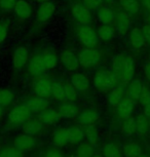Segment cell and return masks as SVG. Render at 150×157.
I'll use <instances>...</instances> for the list:
<instances>
[{
    "label": "cell",
    "instance_id": "cell-46",
    "mask_svg": "<svg viewBox=\"0 0 150 157\" xmlns=\"http://www.w3.org/2000/svg\"><path fill=\"white\" fill-rule=\"evenodd\" d=\"M142 32H143L144 37H145V40L148 43H150V25L149 24H147V25H145L142 28Z\"/></svg>",
    "mask_w": 150,
    "mask_h": 157
},
{
    "label": "cell",
    "instance_id": "cell-48",
    "mask_svg": "<svg viewBox=\"0 0 150 157\" xmlns=\"http://www.w3.org/2000/svg\"><path fill=\"white\" fill-rule=\"evenodd\" d=\"M143 108H144V114H145L147 117H149L150 116V103L145 105Z\"/></svg>",
    "mask_w": 150,
    "mask_h": 157
},
{
    "label": "cell",
    "instance_id": "cell-45",
    "mask_svg": "<svg viewBox=\"0 0 150 157\" xmlns=\"http://www.w3.org/2000/svg\"><path fill=\"white\" fill-rule=\"evenodd\" d=\"M8 35V26L3 22H0V43L4 42Z\"/></svg>",
    "mask_w": 150,
    "mask_h": 157
},
{
    "label": "cell",
    "instance_id": "cell-17",
    "mask_svg": "<svg viewBox=\"0 0 150 157\" xmlns=\"http://www.w3.org/2000/svg\"><path fill=\"white\" fill-rule=\"evenodd\" d=\"M25 104L31 110L32 113H36V114H39L40 112L48 109L49 106L48 100L45 99V98L39 97V96H33V97L28 98V99L26 100Z\"/></svg>",
    "mask_w": 150,
    "mask_h": 157
},
{
    "label": "cell",
    "instance_id": "cell-32",
    "mask_svg": "<svg viewBox=\"0 0 150 157\" xmlns=\"http://www.w3.org/2000/svg\"><path fill=\"white\" fill-rule=\"evenodd\" d=\"M74 154L77 157H93L95 154V146H93L89 142L87 143L82 142V143L76 145Z\"/></svg>",
    "mask_w": 150,
    "mask_h": 157
},
{
    "label": "cell",
    "instance_id": "cell-37",
    "mask_svg": "<svg viewBox=\"0 0 150 157\" xmlns=\"http://www.w3.org/2000/svg\"><path fill=\"white\" fill-rule=\"evenodd\" d=\"M14 100V94L10 88H0V106L8 107L13 104Z\"/></svg>",
    "mask_w": 150,
    "mask_h": 157
},
{
    "label": "cell",
    "instance_id": "cell-15",
    "mask_svg": "<svg viewBox=\"0 0 150 157\" xmlns=\"http://www.w3.org/2000/svg\"><path fill=\"white\" fill-rule=\"evenodd\" d=\"M56 6L52 1H45L38 5L36 10L37 20L41 23H45L49 21L55 14Z\"/></svg>",
    "mask_w": 150,
    "mask_h": 157
},
{
    "label": "cell",
    "instance_id": "cell-25",
    "mask_svg": "<svg viewBox=\"0 0 150 157\" xmlns=\"http://www.w3.org/2000/svg\"><path fill=\"white\" fill-rule=\"evenodd\" d=\"M44 129V124L39 119H30L23 125V132L36 137Z\"/></svg>",
    "mask_w": 150,
    "mask_h": 157
},
{
    "label": "cell",
    "instance_id": "cell-12",
    "mask_svg": "<svg viewBox=\"0 0 150 157\" xmlns=\"http://www.w3.org/2000/svg\"><path fill=\"white\" fill-rule=\"evenodd\" d=\"M135 108H136L135 101L129 97H125L121 102L116 106V115L122 120L126 119L133 115Z\"/></svg>",
    "mask_w": 150,
    "mask_h": 157
},
{
    "label": "cell",
    "instance_id": "cell-35",
    "mask_svg": "<svg viewBox=\"0 0 150 157\" xmlns=\"http://www.w3.org/2000/svg\"><path fill=\"white\" fill-rule=\"evenodd\" d=\"M52 97L55 100L64 102L65 101V83L61 81L52 82Z\"/></svg>",
    "mask_w": 150,
    "mask_h": 157
},
{
    "label": "cell",
    "instance_id": "cell-40",
    "mask_svg": "<svg viewBox=\"0 0 150 157\" xmlns=\"http://www.w3.org/2000/svg\"><path fill=\"white\" fill-rule=\"evenodd\" d=\"M78 98V90L71 84V82L65 83V101L75 102Z\"/></svg>",
    "mask_w": 150,
    "mask_h": 157
},
{
    "label": "cell",
    "instance_id": "cell-1",
    "mask_svg": "<svg viewBox=\"0 0 150 157\" xmlns=\"http://www.w3.org/2000/svg\"><path fill=\"white\" fill-rule=\"evenodd\" d=\"M111 67L112 71L118 77L119 82L122 84L130 83L136 74L135 61L129 55L118 54L114 56L111 61Z\"/></svg>",
    "mask_w": 150,
    "mask_h": 157
},
{
    "label": "cell",
    "instance_id": "cell-31",
    "mask_svg": "<svg viewBox=\"0 0 150 157\" xmlns=\"http://www.w3.org/2000/svg\"><path fill=\"white\" fill-rule=\"evenodd\" d=\"M84 135H85V139H87V142H89L93 146H98L100 144L101 137H100V132L98 128L95 125L85 126Z\"/></svg>",
    "mask_w": 150,
    "mask_h": 157
},
{
    "label": "cell",
    "instance_id": "cell-53",
    "mask_svg": "<svg viewBox=\"0 0 150 157\" xmlns=\"http://www.w3.org/2000/svg\"><path fill=\"white\" fill-rule=\"evenodd\" d=\"M103 1H105V2H108V3H111V2H113L114 0H103Z\"/></svg>",
    "mask_w": 150,
    "mask_h": 157
},
{
    "label": "cell",
    "instance_id": "cell-55",
    "mask_svg": "<svg viewBox=\"0 0 150 157\" xmlns=\"http://www.w3.org/2000/svg\"><path fill=\"white\" fill-rule=\"evenodd\" d=\"M147 22H148V24H149V25H150V13H149L148 17H147Z\"/></svg>",
    "mask_w": 150,
    "mask_h": 157
},
{
    "label": "cell",
    "instance_id": "cell-57",
    "mask_svg": "<svg viewBox=\"0 0 150 157\" xmlns=\"http://www.w3.org/2000/svg\"><path fill=\"white\" fill-rule=\"evenodd\" d=\"M148 62L150 63V54H149V56H148Z\"/></svg>",
    "mask_w": 150,
    "mask_h": 157
},
{
    "label": "cell",
    "instance_id": "cell-36",
    "mask_svg": "<svg viewBox=\"0 0 150 157\" xmlns=\"http://www.w3.org/2000/svg\"><path fill=\"white\" fill-rule=\"evenodd\" d=\"M98 36L100 40L104 41V42H108V41H111L114 38L115 32L110 25H102L98 29Z\"/></svg>",
    "mask_w": 150,
    "mask_h": 157
},
{
    "label": "cell",
    "instance_id": "cell-11",
    "mask_svg": "<svg viewBox=\"0 0 150 157\" xmlns=\"http://www.w3.org/2000/svg\"><path fill=\"white\" fill-rule=\"evenodd\" d=\"M71 13L74 20L80 25H89L92 21L90 8H87L84 4H74L71 7Z\"/></svg>",
    "mask_w": 150,
    "mask_h": 157
},
{
    "label": "cell",
    "instance_id": "cell-33",
    "mask_svg": "<svg viewBox=\"0 0 150 157\" xmlns=\"http://www.w3.org/2000/svg\"><path fill=\"white\" fill-rule=\"evenodd\" d=\"M120 129H121V132L125 137H132V136H134L137 132L136 119L132 116L126 118V119H123Z\"/></svg>",
    "mask_w": 150,
    "mask_h": 157
},
{
    "label": "cell",
    "instance_id": "cell-59",
    "mask_svg": "<svg viewBox=\"0 0 150 157\" xmlns=\"http://www.w3.org/2000/svg\"><path fill=\"white\" fill-rule=\"evenodd\" d=\"M149 157H150V156H149Z\"/></svg>",
    "mask_w": 150,
    "mask_h": 157
},
{
    "label": "cell",
    "instance_id": "cell-19",
    "mask_svg": "<svg viewBox=\"0 0 150 157\" xmlns=\"http://www.w3.org/2000/svg\"><path fill=\"white\" fill-rule=\"evenodd\" d=\"M38 119L44 125H55L62 119L58 109L48 108L38 114Z\"/></svg>",
    "mask_w": 150,
    "mask_h": 157
},
{
    "label": "cell",
    "instance_id": "cell-47",
    "mask_svg": "<svg viewBox=\"0 0 150 157\" xmlns=\"http://www.w3.org/2000/svg\"><path fill=\"white\" fill-rule=\"evenodd\" d=\"M144 74H145V77L150 82V63L148 61H147L145 65H144Z\"/></svg>",
    "mask_w": 150,
    "mask_h": 157
},
{
    "label": "cell",
    "instance_id": "cell-49",
    "mask_svg": "<svg viewBox=\"0 0 150 157\" xmlns=\"http://www.w3.org/2000/svg\"><path fill=\"white\" fill-rule=\"evenodd\" d=\"M142 3L144 5V7L150 13V0H142Z\"/></svg>",
    "mask_w": 150,
    "mask_h": 157
},
{
    "label": "cell",
    "instance_id": "cell-20",
    "mask_svg": "<svg viewBox=\"0 0 150 157\" xmlns=\"http://www.w3.org/2000/svg\"><path fill=\"white\" fill-rule=\"evenodd\" d=\"M71 84L77 90L79 93H85L90 88V79L85 74L80 72H73L70 77Z\"/></svg>",
    "mask_w": 150,
    "mask_h": 157
},
{
    "label": "cell",
    "instance_id": "cell-10",
    "mask_svg": "<svg viewBox=\"0 0 150 157\" xmlns=\"http://www.w3.org/2000/svg\"><path fill=\"white\" fill-rule=\"evenodd\" d=\"M48 69H46L44 62H43L42 55H35L28 62V73L33 77L42 76Z\"/></svg>",
    "mask_w": 150,
    "mask_h": 157
},
{
    "label": "cell",
    "instance_id": "cell-9",
    "mask_svg": "<svg viewBox=\"0 0 150 157\" xmlns=\"http://www.w3.org/2000/svg\"><path fill=\"white\" fill-rule=\"evenodd\" d=\"M132 28V16L126 11L121 10L117 13L115 17V29L119 36H123L131 31Z\"/></svg>",
    "mask_w": 150,
    "mask_h": 157
},
{
    "label": "cell",
    "instance_id": "cell-5",
    "mask_svg": "<svg viewBox=\"0 0 150 157\" xmlns=\"http://www.w3.org/2000/svg\"><path fill=\"white\" fill-rule=\"evenodd\" d=\"M77 38L84 47H96L99 42L98 32L89 25H81L77 30Z\"/></svg>",
    "mask_w": 150,
    "mask_h": 157
},
{
    "label": "cell",
    "instance_id": "cell-43",
    "mask_svg": "<svg viewBox=\"0 0 150 157\" xmlns=\"http://www.w3.org/2000/svg\"><path fill=\"white\" fill-rule=\"evenodd\" d=\"M139 101H140L141 105H142V107H144L145 105L150 103V90L146 85H144L143 91H142V94H141Z\"/></svg>",
    "mask_w": 150,
    "mask_h": 157
},
{
    "label": "cell",
    "instance_id": "cell-6",
    "mask_svg": "<svg viewBox=\"0 0 150 157\" xmlns=\"http://www.w3.org/2000/svg\"><path fill=\"white\" fill-rule=\"evenodd\" d=\"M13 145L17 147L21 152L28 153L33 151L37 146V139L34 136L27 135L25 132L17 135V137L13 138Z\"/></svg>",
    "mask_w": 150,
    "mask_h": 157
},
{
    "label": "cell",
    "instance_id": "cell-2",
    "mask_svg": "<svg viewBox=\"0 0 150 157\" xmlns=\"http://www.w3.org/2000/svg\"><path fill=\"white\" fill-rule=\"evenodd\" d=\"M93 83L98 90L107 93L119 83V79L112 70L101 69L95 73Z\"/></svg>",
    "mask_w": 150,
    "mask_h": 157
},
{
    "label": "cell",
    "instance_id": "cell-8",
    "mask_svg": "<svg viewBox=\"0 0 150 157\" xmlns=\"http://www.w3.org/2000/svg\"><path fill=\"white\" fill-rule=\"evenodd\" d=\"M60 61L63 67L70 72H75L80 66L78 55H76L71 49L63 50L60 55Z\"/></svg>",
    "mask_w": 150,
    "mask_h": 157
},
{
    "label": "cell",
    "instance_id": "cell-24",
    "mask_svg": "<svg viewBox=\"0 0 150 157\" xmlns=\"http://www.w3.org/2000/svg\"><path fill=\"white\" fill-rule=\"evenodd\" d=\"M13 13L21 20H28L32 14V7L26 0H17Z\"/></svg>",
    "mask_w": 150,
    "mask_h": 157
},
{
    "label": "cell",
    "instance_id": "cell-26",
    "mask_svg": "<svg viewBox=\"0 0 150 157\" xmlns=\"http://www.w3.org/2000/svg\"><path fill=\"white\" fill-rule=\"evenodd\" d=\"M143 88L144 83L142 81L139 80V79H133L128 85V90H126L128 97L133 99L134 101H139Z\"/></svg>",
    "mask_w": 150,
    "mask_h": 157
},
{
    "label": "cell",
    "instance_id": "cell-16",
    "mask_svg": "<svg viewBox=\"0 0 150 157\" xmlns=\"http://www.w3.org/2000/svg\"><path fill=\"white\" fill-rule=\"evenodd\" d=\"M76 118H77V122L80 125H96V123L100 120V114L98 111L94 110V109H87V110L79 112Z\"/></svg>",
    "mask_w": 150,
    "mask_h": 157
},
{
    "label": "cell",
    "instance_id": "cell-4",
    "mask_svg": "<svg viewBox=\"0 0 150 157\" xmlns=\"http://www.w3.org/2000/svg\"><path fill=\"white\" fill-rule=\"evenodd\" d=\"M79 64L83 68H92L97 66L102 60V54L95 47H84L78 54Z\"/></svg>",
    "mask_w": 150,
    "mask_h": 157
},
{
    "label": "cell",
    "instance_id": "cell-21",
    "mask_svg": "<svg viewBox=\"0 0 150 157\" xmlns=\"http://www.w3.org/2000/svg\"><path fill=\"white\" fill-rule=\"evenodd\" d=\"M126 93L125 84H117L116 86H114L112 90H109V93L107 94V103L108 105L111 106L113 108H116V106L121 102L125 98V94Z\"/></svg>",
    "mask_w": 150,
    "mask_h": 157
},
{
    "label": "cell",
    "instance_id": "cell-52",
    "mask_svg": "<svg viewBox=\"0 0 150 157\" xmlns=\"http://www.w3.org/2000/svg\"><path fill=\"white\" fill-rule=\"evenodd\" d=\"M34 1L38 2V3H42V2H45V1H49V0H34Z\"/></svg>",
    "mask_w": 150,
    "mask_h": 157
},
{
    "label": "cell",
    "instance_id": "cell-29",
    "mask_svg": "<svg viewBox=\"0 0 150 157\" xmlns=\"http://www.w3.org/2000/svg\"><path fill=\"white\" fill-rule=\"evenodd\" d=\"M135 119H136V134L139 136H146L150 130L149 118L145 114H139Z\"/></svg>",
    "mask_w": 150,
    "mask_h": 157
},
{
    "label": "cell",
    "instance_id": "cell-3",
    "mask_svg": "<svg viewBox=\"0 0 150 157\" xmlns=\"http://www.w3.org/2000/svg\"><path fill=\"white\" fill-rule=\"evenodd\" d=\"M32 112L26 104L17 105L10 111L7 115V123L11 127H16L24 124L31 119Z\"/></svg>",
    "mask_w": 150,
    "mask_h": 157
},
{
    "label": "cell",
    "instance_id": "cell-44",
    "mask_svg": "<svg viewBox=\"0 0 150 157\" xmlns=\"http://www.w3.org/2000/svg\"><path fill=\"white\" fill-rule=\"evenodd\" d=\"M103 0H83V3L90 10H98L101 7Z\"/></svg>",
    "mask_w": 150,
    "mask_h": 157
},
{
    "label": "cell",
    "instance_id": "cell-23",
    "mask_svg": "<svg viewBox=\"0 0 150 157\" xmlns=\"http://www.w3.org/2000/svg\"><path fill=\"white\" fill-rule=\"evenodd\" d=\"M129 43L133 47L134 49H140L142 48L145 44L146 40L143 35L142 29L140 28H133L129 32Z\"/></svg>",
    "mask_w": 150,
    "mask_h": 157
},
{
    "label": "cell",
    "instance_id": "cell-28",
    "mask_svg": "<svg viewBox=\"0 0 150 157\" xmlns=\"http://www.w3.org/2000/svg\"><path fill=\"white\" fill-rule=\"evenodd\" d=\"M122 152L125 157H140L143 154V149L137 142H129L122 146Z\"/></svg>",
    "mask_w": 150,
    "mask_h": 157
},
{
    "label": "cell",
    "instance_id": "cell-51",
    "mask_svg": "<svg viewBox=\"0 0 150 157\" xmlns=\"http://www.w3.org/2000/svg\"><path fill=\"white\" fill-rule=\"evenodd\" d=\"M93 157H104V156H103L102 153H95L93 155Z\"/></svg>",
    "mask_w": 150,
    "mask_h": 157
},
{
    "label": "cell",
    "instance_id": "cell-18",
    "mask_svg": "<svg viewBox=\"0 0 150 157\" xmlns=\"http://www.w3.org/2000/svg\"><path fill=\"white\" fill-rule=\"evenodd\" d=\"M58 111L60 113L62 118L65 119H72V118L77 117L79 114V108L76 105L75 102H69V101H64L62 102L58 107Z\"/></svg>",
    "mask_w": 150,
    "mask_h": 157
},
{
    "label": "cell",
    "instance_id": "cell-58",
    "mask_svg": "<svg viewBox=\"0 0 150 157\" xmlns=\"http://www.w3.org/2000/svg\"><path fill=\"white\" fill-rule=\"evenodd\" d=\"M148 118H149V121H150V116H149V117H148Z\"/></svg>",
    "mask_w": 150,
    "mask_h": 157
},
{
    "label": "cell",
    "instance_id": "cell-30",
    "mask_svg": "<svg viewBox=\"0 0 150 157\" xmlns=\"http://www.w3.org/2000/svg\"><path fill=\"white\" fill-rule=\"evenodd\" d=\"M69 136H70V144L71 145H78L83 142L85 139L84 129H82L80 126L77 125H71L68 127Z\"/></svg>",
    "mask_w": 150,
    "mask_h": 157
},
{
    "label": "cell",
    "instance_id": "cell-56",
    "mask_svg": "<svg viewBox=\"0 0 150 157\" xmlns=\"http://www.w3.org/2000/svg\"><path fill=\"white\" fill-rule=\"evenodd\" d=\"M140 157H149V156H147V155H145V154H142V155H141Z\"/></svg>",
    "mask_w": 150,
    "mask_h": 157
},
{
    "label": "cell",
    "instance_id": "cell-42",
    "mask_svg": "<svg viewBox=\"0 0 150 157\" xmlns=\"http://www.w3.org/2000/svg\"><path fill=\"white\" fill-rule=\"evenodd\" d=\"M17 0H0V10L4 11L13 10Z\"/></svg>",
    "mask_w": 150,
    "mask_h": 157
},
{
    "label": "cell",
    "instance_id": "cell-14",
    "mask_svg": "<svg viewBox=\"0 0 150 157\" xmlns=\"http://www.w3.org/2000/svg\"><path fill=\"white\" fill-rule=\"evenodd\" d=\"M29 62V49L26 46H19L13 54V66L14 69H23Z\"/></svg>",
    "mask_w": 150,
    "mask_h": 157
},
{
    "label": "cell",
    "instance_id": "cell-27",
    "mask_svg": "<svg viewBox=\"0 0 150 157\" xmlns=\"http://www.w3.org/2000/svg\"><path fill=\"white\" fill-rule=\"evenodd\" d=\"M116 14L108 6H101L98 10V20L102 25H111L115 22Z\"/></svg>",
    "mask_w": 150,
    "mask_h": 157
},
{
    "label": "cell",
    "instance_id": "cell-7",
    "mask_svg": "<svg viewBox=\"0 0 150 157\" xmlns=\"http://www.w3.org/2000/svg\"><path fill=\"white\" fill-rule=\"evenodd\" d=\"M52 82L48 77L45 76H39L36 77L35 80L32 84V88L36 96L45 98L48 99L49 97H52Z\"/></svg>",
    "mask_w": 150,
    "mask_h": 157
},
{
    "label": "cell",
    "instance_id": "cell-41",
    "mask_svg": "<svg viewBox=\"0 0 150 157\" xmlns=\"http://www.w3.org/2000/svg\"><path fill=\"white\" fill-rule=\"evenodd\" d=\"M42 157H65L64 153L59 149L58 147H51V148H48L44 153H43Z\"/></svg>",
    "mask_w": 150,
    "mask_h": 157
},
{
    "label": "cell",
    "instance_id": "cell-34",
    "mask_svg": "<svg viewBox=\"0 0 150 157\" xmlns=\"http://www.w3.org/2000/svg\"><path fill=\"white\" fill-rule=\"evenodd\" d=\"M119 4L122 10L131 16H136L140 11V3L138 0H119Z\"/></svg>",
    "mask_w": 150,
    "mask_h": 157
},
{
    "label": "cell",
    "instance_id": "cell-13",
    "mask_svg": "<svg viewBox=\"0 0 150 157\" xmlns=\"http://www.w3.org/2000/svg\"><path fill=\"white\" fill-rule=\"evenodd\" d=\"M52 143L55 147L63 148L70 144L68 127H58L52 134Z\"/></svg>",
    "mask_w": 150,
    "mask_h": 157
},
{
    "label": "cell",
    "instance_id": "cell-50",
    "mask_svg": "<svg viewBox=\"0 0 150 157\" xmlns=\"http://www.w3.org/2000/svg\"><path fill=\"white\" fill-rule=\"evenodd\" d=\"M3 116H4V108L0 106V120L3 118Z\"/></svg>",
    "mask_w": 150,
    "mask_h": 157
},
{
    "label": "cell",
    "instance_id": "cell-38",
    "mask_svg": "<svg viewBox=\"0 0 150 157\" xmlns=\"http://www.w3.org/2000/svg\"><path fill=\"white\" fill-rule=\"evenodd\" d=\"M41 55H42L43 62H44V65H45L48 71L55 69V68L58 66V62H59L58 61V57H57V55H56L54 52L46 50V52H44L43 54H41Z\"/></svg>",
    "mask_w": 150,
    "mask_h": 157
},
{
    "label": "cell",
    "instance_id": "cell-54",
    "mask_svg": "<svg viewBox=\"0 0 150 157\" xmlns=\"http://www.w3.org/2000/svg\"><path fill=\"white\" fill-rule=\"evenodd\" d=\"M67 157H77V156H76L75 154H70V155H68Z\"/></svg>",
    "mask_w": 150,
    "mask_h": 157
},
{
    "label": "cell",
    "instance_id": "cell-39",
    "mask_svg": "<svg viewBox=\"0 0 150 157\" xmlns=\"http://www.w3.org/2000/svg\"><path fill=\"white\" fill-rule=\"evenodd\" d=\"M0 157H23V152H21L13 145L5 146L0 149Z\"/></svg>",
    "mask_w": 150,
    "mask_h": 157
},
{
    "label": "cell",
    "instance_id": "cell-22",
    "mask_svg": "<svg viewBox=\"0 0 150 157\" xmlns=\"http://www.w3.org/2000/svg\"><path fill=\"white\" fill-rule=\"evenodd\" d=\"M101 153L104 157H123L122 147L116 142H107L103 144Z\"/></svg>",
    "mask_w": 150,
    "mask_h": 157
}]
</instances>
